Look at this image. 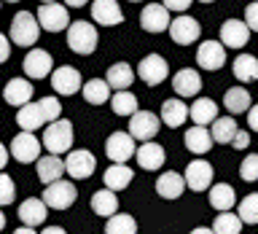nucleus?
<instances>
[{"mask_svg":"<svg viewBox=\"0 0 258 234\" xmlns=\"http://www.w3.org/2000/svg\"><path fill=\"white\" fill-rule=\"evenodd\" d=\"M97 43H100V32H97V27L92 22L78 19V22L68 24V46L73 54L89 56V54H94Z\"/></svg>","mask_w":258,"mask_h":234,"instance_id":"f257e3e1","label":"nucleus"},{"mask_svg":"<svg viewBox=\"0 0 258 234\" xmlns=\"http://www.w3.org/2000/svg\"><path fill=\"white\" fill-rule=\"evenodd\" d=\"M73 140H76V129L68 119H56L51 124H46V135H43V143L48 153H54V156H62V153L70 151Z\"/></svg>","mask_w":258,"mask_h":234,"instance_id":"f03ea898","label":"nucleus"},{"mask_svg":"<svg viewBox=\"0 0 258 234\" xmlns=\"http://www.w3.org/2000/svg\"><path fill=\"white\" fill-rule=\"evenodd\" d=\"M11 43L16 46H35L38 43V38H40V24L35 19V14H30V11H19L14 16V22H11Z\"/></svg>","mask_w":258,"mask_h":234,"instance_id":"7ed1b4c3","label":"nucleus"},{"mask_svg":"<svg viewBox=\"0 0 258 234\" xmlns=\"http://www.w3.org/2000/svg\"><path fill=\"white\" fill-rule=\"evenodd\" d=\"M43 205L46 207H51V210H68L76 205V199H78V189L73 183L68 181H54V183H48L46 186V191H43Z\"/></svg>","mask_w":258,"mask_h":234,"instance_id":"20e7f679","label":"nucleus"},{"mask_svg":"<svg viewBox=\"0 0 258 234\" xmlns=\"http://www.w3.org/2000/svg\"><path fill=\"white\" fill-rule=\"evenodd\" d=\"M167 30H169L172 43H177V46H191V43H197V38L202 35V24L188 14H177L175 19H169Z\"/></svg>","mask_w":258,"mask_h":234,"instance_id":"39448f33","label":"nucleus"},{"mask_svg":"<svg viewBox=\"0 0 258 234\" xmlns=\"http://www.w3.org/2000/svg\"><path fill=\"white\" fill-rule=\"evenodd\" d=\"M35 19L40 24V30L62 32V30H68V24H70V11H68V6H62V3H40Z\"/></svg>","mask_w":258,"mask_h":234,"instance_id":"423d86ee","label":"nucleus"},{"mask_svg":"<svg viewBox=\"0 0 258 234\" xmlns=\"http://www.w3.org/2000/svg\"><path fill=\"white\" fill-rule=\"evenodd\" d=\"M161 127L159 116L153 110H135L132 116H129V135H132V140H153Z\"/></svg>","mask_w":258,"mask_h":234,"instance_id":"0eeeda50","label":"nucleus"},{"mask_svg":"<svg viewBox=\"0 0 258 234\" xmlns=\"http://www.w3.org/2000/svg\"><path fill=\"white\" fill-rule=\"evenodd\" d=\"M137 76L143 78L145 86H159L161 81L169 76V65L161 54H148L140 60V65H137Z\"/></svg>","mask_w":258,"mask_h":234,"instance_id":"6e6552de","label":"nucleus"},{"mask_svg":"<svg viewBox=\"0 0 258 234\" xmlns=\"http://www.w3.org/2000/svg\"><path fill=\"white\" fill-rule=\"evenodd\" d=\"M22 70H24V76L40 81V78L51 76V70H54V56L48 54L46 48H32V51L24 54Z\"/></svg>","mask_w":258,"mask_h":234,"instance_id":"1a4fd4ad","label":"nucleus"},{"mask_svg":"<svg viewBox=\"0 0 258 234\" xmlns=\"http://www.w3.org/2000/svg\"><path fill=\"white\" fill-rule=\"evenodd\" d=\"M8 153H11L16 161H22V164H35V159L40 156V140L32 132H19L11 140Z\"/></svg>","mask_w":258,"mask_h":234,"instance_id":"9d476101","label":"nucleus"},{"mask_svg":"<svg viewBox=\"0 0 258 234\" xmlns=\"http://www.w3.org/2000/svg\"><path fill=\"white\" fill-rule=\"evenodd\" d=\"M81 73L78 68H70V65H59V68H54L51 70V89L56 94H62V97H70V94H76L81 92Z\"/></svg>","mask_w":258,"mask_h":234,"instance_id":"9b49d317","label":"nucleus"},{"mask_svg":"<svg viewBox=\"0 0 258 234\" xmlns=\"http://www.w3.org/2000/svg\"><path fill=\"white\" fill-rule=\"evenodd\" d=\"M183 181H185V189H191V191H207L213 186V164L202 161V159L188 161V167L183 172Z\"/></svg>","mask_w":258,"mask_h":234,"instance_id":"f8f14e48","label":"nucleus"},{"mask_svg":"<svg viewBox=\"0 0 258 234\" xmlns=\"http://www.w3.org/2000/svg\"><path fill=\"white\" fill-rule=\"evenodd\" d=\"M135 140L129 132H110V137L105 140V153H108V159L113 164H124V161L132 159L135 153Z\"/></svg>","mask_w":258,"mask_h":234,"instance_id":"ddd939ff","label":"nucleus"},{"mask_svg":"<svg viewBox=\"0 0 258 234\" xmlns=\"http://www.w3.org/2000/svg\"><path fill=\"white\" fill-rule=\"evenodd\" d=\"M62 161H64V172L70 178H76V181L92 178V172L97 169V159L89 151H70L68 159H62Z\"/></svg>","mask_w":258,"mask_h":234,"instance_id":"4468645a","label":"nucleus"},{"mask_svg":"<svg viewBox=\"0 0 258 234\" xmlns=\"http://www.w3.org/2000/svg\"><path fill=\"white\" fill-rule=\"evenodd\" d=\"M92 19L102 27H116L124 22V11H121L118 0H92Z\"/></svg>","mask_w":258,"mask_h":234,"instance_id":"2eb2a0df","label":"nucleus"},{"mask_svg":"<svg viewBox=\"0 0 258 234\" xmlns=\"http://www.w3.org/2000/svg\"><path fill=\"white\" fill-rule=\"evenodd\" d=\"M197 62L202 70H221L226 65V48L218 40H202L197 48Z\"/></svg>","mask_w":258,"mask_h":234,"instance_id":"dca6fc26","label":"nucleus"},{"mask_svg":"<svg viewBox=\"0 0 258 234\" xmlns=\"http://www.w3.org/2000/svg\"><path fill=\"white\" fill-rule=\"evenodd\" d=\"M250 40V30L242 19H226L221 24V46L223 48H242Z\"/></svg>","mask_w":258,"mask_h":234,"instance_id":"f3484780","label":"nucleus"},{"mask_svg":"<svg viewBox=\"0 0 258 234\" xmlns=\"http://www.w3.org/2000/svg\"><path fill=\"white\" fill-rule=\"evenodd\" d=\"M140 27L145 30V32H164L167 27H169V11L161 3H148L140 11Z\"/></svg>","mask_w":258,"mask_h":234,"instance_id":"a211bd4d","label":"nucleus"},{"mask_svg":"<svg viewBox=\"0 0 258 234\" xmlns=\"http://www.w3.org/2000/svg\"><path fill=\"white\" fill-rule=\"evenodd\" d=\"M16 215H19V221L22 226H40V223H46V215H48V207L43 205V199L40 197H30V199H24L19 207H16Z\"/></svg>","mask_w":258,"mask_h":234,"instance_id":"6ab92c4d","label":"nucleus"},{"mask_svg":"<svg viewBox=\"0 0 258 234\" xmlns=\"http://www.w3.org/2000/svg\"><path fill=\"white\" fill-rule=\"evenodd\" d=\"M135 159H137V164H140L143 169H161L164 167V161H167V153L164 148H161L159 143H153V140H145L140 148H135Z\"/></svg>","mask_w":258,"mask_h":234,"instance_id":"aec40b11","label":"nucleus"},{"mask_svg":"<svg viewBox=\"0 0 258 234\" xmlns=\"http://www.w3.org/2000/svg\"><path fill=\"white\" fill-rule=\"evenodd\" d=\"M3 97L8 105H14V108H22V105L32 102V97H35V89L27 78H11L3 89Z\"/></svg>","mask_w":258,"mask_h":234,"instance_id":"412c9836","label":"nucleus"},{"mask_svg":"<svg viewBox=\"0 0 258 234\" xmlns=\"http://www.w3.org/2000/svg\"><path fill=\"white\" fill-rule=\"evenodd\" d=\"M172 89H175L177 97H197L202 92V76L194 68H183V70L175 73Z\"/></svg>","mask_w":258,"mask_h":234,"instance_id":"4be33fe9","label":"nucleus"},{"mask_svg":"<svg viewBox=\"0 0 258 234\" xmlns=\"http://www.w3.org/2000/svg\"><path fill=\"white\" fill-rule=\"evenodd\" d=\"M35 172H38V181L40 183H54L64 175V161L54 153H46V156H38L35 159Z\"/></svg>","mask_w":258,"mask_h":234,"instance_id":"5701e85b","label":"nucleus"},{"mask_svg":"<svg viewBox=\"0 0 258 234\" xmlns=\"http://www.w3.org/2000/svg\"><path fill=\"white\" fill-rule=\"evenodd\" d=\"M159 121L161 124H167V127H183L185 121H188V105H185L183 100H167L164 105H161V113H159Z\"/></svg>","mask_w":258,"mask_h":234,"instance_id":"b1692460","label":"nucleus"},{"mask_svg":"<svg viewBox=\"0 0 258 234\" xmlns=\"http://www.w3.org/2000/svg\"><path fill=\"white\" fill-rule=\"evenodd\" d=\"M132 81H135V70H132V65H126V62H113L108 68V73H105V84L110 89H116V92L129 89Z\"/></svg>","mask_w":258,"mask_h":234,"instance_id":"393cba45","label":"nucleus"},{"mask_svg":"<svg viewBox=\"0 0 258 234\" xmlns=\"http://www.w3.org/2000/svg\"><path fill=\"white\" fill-rule=\"evenodd\" d=\"M185 191V181L180 172H161L159 181H156V194L161 199H177L180 194Z\"/></svg>","mask_w":258,"mask_h":234,"instance_id":"a878e982","label":"nucleus"},{"mask_svg":"<svg viewBox=\"0 0 258 234\" xmlns=\"http://www.w3.org/2000/svg\"><path fill=\"white\" fill-rule=\"evenodd\" d=\"M188 119H191L197 127L213 124V121L218 119V105H215L213 100H207V97H197V100H194V105L188 108Z\"/></svg>","mask_w":258,"mask_h":234,"instance_id":"bb28decb","label":"nucleus"},{"mask_svg":"<svg viewBox=\"0 0 258 234\" xmlns=\"http://www.w3.org/2000/svg\"><path fill=\"white\" fill-rule=\"evenodd\" d=\"M183 140H185V148H188L194 156H202V153H207V151L215 145L213 137H210V129H207V127H197V124H194L188 132H185Z\"/></svg>","mask_w":258,"mask_h":234,"instance_id":"cd10ccee","label":"nucleus"},{"mask_svg":"<svg viewBox=\"0 0 258 234\" xmlns=\"http://www.w3.org/2000/svg\"><path fill=\"white\" fill-rule=\"evenodd\" d=\"M16 124H19L22 132H35V129L46 127V119H43V113H40L38 102L22 105V108L16 110Z\"/></svg>","mask_w":258,"mask_h":234,"instance_id":"c85d7f7f","label":"nucleus"},{"mask_svg":"<svg viewBox=\"0 0 258 234\" xmlns=\"http://www.w3.org/2000/svg\"><path fill=\"white\" fill-rule=\"evenodd\" d=\"M132 181H135V172L126 164H110L102 175L105 189H110V191H124Z\"/></svg>","mask_w":258,"mask_h":234,"instance_id":"c756f323","label":"nucleus"},{"mask_svg":"<svg viewBox=\"0 0 258 234\" xmlns=\"http://www.w3.org/2000/svg\"><path fill=\"white\" fill-rule=\"evenodd\" d=\"M210 205L215 207V213H223V210H231L237 205V194L229 183H213L210 186Z\"/></svg>","mask_w":258,"mask_h":234,"instance_id":"7c9ffc66","label":"nucleus"},{"mask_svg":"<svg viewBox=\"0 0 258 234\" xmlns=\"http://www.w3.org/2000/svg\"><path fill=\"white\" fill-rule=\"evenodd\" d=\"M92 210H94L97 215H102V218H110L113 213H118V197H116V191H110V189L94 191L92 194Z\"/></svg>","mask_w":258,"mask_h":234,"instance_id":"2f4dec72","label":"nucleus"},{"mask_svg":"<svg viewBox=\"0 0 258 234\" xmlns=\"http://www.w3.org/2000/svg\"><path fill=\"white\" fill-rule=\"evenodd\" d=\"M231 70H234V78L237 81H242V84H253V81L258 78V60L253 54H239L237 60H234Z\"/></svg>","mask_w":258,"mask_h":234,"instance_id":"473e14b6","label":"nucleus"},{"mask_svg":"<svg viewBox=\"0 0 258 234\" xmlns=\"http://www.w3.org/2000/svg\"><path fill=\"white\" fill-rule=\"evenodd\" d=\"M81 94H84V100L89 105H105L110 100V86L102 78H92L86 84H81Z\"/></svg>","mask_w":258,"mask_h":234,"instance_id":"72a5a7b5","label":"nucleus"},{"mask_svg":"<svg viewBox=\"0 0 258 234\" xmlns=\"http://www.w3.org/2000/svg\"><path fill=\"white\" fill-rule=\"evenodd\" d=\"M223 105H226V110H229V113H245L250 105H253V97H250L247 89L231 86L229 92L223 94Z\"/></svg>","mask_w":258,"mask_h":234,"instance_id":"f704fd0d","label":"nucleus"},{"mask_svg":"<svg viewBox=\"0 0 258 234\" xmlns=\"http://www.w3.org/2000/svg\"><path fill=\"white\" fill-rule=\"evenodd\" d=\"M237 135V121L229 119V116H218L213 121V129H210V137H213V143L218 145H229L231 137Z\"/></svg>","mask_w":258,"mask_h":234,"instance_id":"c9c22d12","label":"nucleus"},{"mask_svg":"<svg viewBox=\"0 0 258 234\" xmlns=\"http://www.w3.org/2000/svg\"><path fill=\"white\" fill-rule=\"evenodd\" d=\"M110 108L116 116H132L135 110H140L137 108V97L129 92V89H121V92L110 94Z\"/></svg>","mask_w":258,"mask_h":234,"instance_id":"e433bc0d","label":"nucleus"},{"mask_svg":"<svg viewBox=\"0 0 258 234\" xmlns=\"http://www.w3.org/2000/svg\"><path fill=\"white\" fill-rule=\"evenodd\" d=\"M105 234H137V221L126 213H113L105 223Z\"/></svg>","mask_w":258,"mask_h":234,"instance_id":"4c0bfd02","label":"nucleus"},{"mask_svg":"<svg viewBox=\"0 0 258 234\" xmlns=\"http://www.w3.org/2000/svg\"><path fill=\"white\" fill-rule=\"evenodd\" d=\"M242 231V221L237 218V213L231 210H223V213L215 215L213 221V234H239Z\"/></svg>","mask_w":258,"mask_h":234,"instance_id":"58836bf2","label":"nucleus"},{"mask_svg":"<svg viewBox=\"0 0 258 234\" xmlns=\"http://www.w3.org/2000/svg\"><path fill=\"white\" fill-rule=\"evenodd\" d=\"M237 218L242 223H255L258 221V194H247V197L239 202Z\"/></svg>","mask_w":258,"mask_h":234,"instance_id":"ea45409f","label":"nucleus"},{"mask_svg":"<svg viewBox=\"0 0 258 234\" xmlns=\"http://www.w3.org/2000/svg\"><path fill=\"white\" fill-rule=\"evenodd\" d=\"M38 108H40V113H43L46 124H51V121H56L62 116V105H59L56 97H43V100H38Z\"/></svg>","mask_w":258,"mask_h":234,"instance_id":"a19ab883","label":"nucleus"},{"mask_svg":"<svg viewBox=\"0 0 258 234\" xmlns=\"http://www.w3.org/2000/svg\"><path fill=\"white\" fill-rule=\"evenodd\" d=\"M16 199V183L11 175L0 172V210H3L6 205H11V202Z\"/></svg>","mask_w":258,"mask_h":234,"instance_id":"79ce46f5","label":"nucleus"},{"mask_svg":"<svg viewBox=\"0 0 258 234\" xmlns=\"http://www.w3.org/2000/svg\"><path fill=\"white\" fill-rule=\"evenodd\" d=\"M239 178H242V181H247V183H253L255 178H258V156H255V153H250V156L242 161Z\"/></svg>","mask_w":258,"mask_h":234,"instance_id":"37998d69","label":"nucleus"},{"mask_svg":"<svg viewBox=\"0 0 258 234\" xmlns=\"http://www.w3.org/2000/svg\"><path fill=\"white\" fill-rule=\"evenodd\" d=\"M242 22L247 24L250 32L258 30V3H247V8H245V19H242Z\"/></svg>","mask_w":258,"mask_h":234,"instance_id":"c03bdc74","label":"nucleus"},{"mask_svg":"<svg viewBox=\"0 0 258 234\" xmlns=\"http://www.w3.org/2000/svg\"><path fill=\"white\" fill-rule=\"evenodd\" d=\"M161 6H164L167 11L183 14V11H188V8H191V0H161Z\"/></svg>","mask_w":258,"mask_h":234,"instance_id":"a18cd8bd","label":"nucleus"},{"mask_svg":"<svg viewBox=\"0 0 258 234\" xmlns=\"http://www.w3.org/2000/svg\"><path fill=\"white\" fill-rule=\"evenodd\" d=\"M229 145H234V148H247V145H250V132H242V129H237V135H234L231 137V143Z\"/></svg>","mask_w":258,"mask_h":234,"instance_id":"49530a36","label":"nucleus"},{"mask_svg":"<svg viewBox=\"0 0 258 234\" xmlns=\"http://www.w3.org/2000/svg\"><path fill=\"white\" fill-rule=\"evenodd\" d=\"M8 56H11V40H8L3 32H0V65L8 62Z\"/></svg>","mask_w":258,"mask_h":234,"instance_id":"de8ad7c7","label":"nucleus"},{"mask_svg":"<svg viewBox=\"0 0 258 234\" xmlns=\"http://www.w3.org/2000/svg\"><path fill=\"white\" fill-rule=\"evenodd\" d=\"M245 113H247V124H250V132H255V129H258V108H255V105H250V108H247Z\"/></svg>","mask_w":258,"mask_h":234,"instance_id":"09e8293b","label":"nucleus"},{"mask_svg":"<svg viewBox=\"0 0 258 234\" xmlns=\"http://www.w3.org/2000/svg\"><path fill=\"white\" fill-rule=\"evenodd\" d=\"M8 156H11V153H8V148H6L3 143H0V172L6 169V164H8Z\"/></svg>","mask_w":258,"mask_h":234,"instance_id":"8fccbe9b","label":"nucleus"},{"mask_svg":"<svg viewBox=\"0 0 258 234\" xmlns=\"http://www.w3.org/2000/svg\"><path fill=\"white\" fill-rule=\"evenodd\" d=\"M40 234H68V231H64L62 226H46V229L40 231Z\"/></svg>","mask_w":258,"mask_h":234,"instance_id":"3c124183","label":"nucleus"},{"mask_svg":"<svg viewBox=\"0 0 258 234\" xmlns=\"http://www.w3.org/2000/svg\"><path fill=\"white\" fill-rule=\"evenodd\" d=\"M86 3H89V0H64V6H70V8H81Z\"/></svg>","mask_w":258,"mask_h":234,"instance_id":"603ef678","label":"nucleus"},{"mask_svg":"<svg viewBox=\"0 0 258 234\" xmlns=\"http://www.w3.org/2000/svg\"><path fill=\"white\" fill-rule=\"evenodd\" d=\"M14 234H38V231L32 229V226H19V229H16Z\"/></svg>","mask_w":258,"mask_h":234,"instance_id":"864d4df0","label":"nucleus"},{"mask_svg":"<svg viewBox=\"0 0 258 234\" xmlns=\"http://www.w3.org/2000/svg\"><path fill=\"white\" fill-rule=\"evenodd\" d=\"M191 234H213V229H205V226H199V229H194Z\"/></svg>","mask_w":258,"mask_h":234,"instance_id":"5fc2aeb1","label":"nucleus"},{"mask_svg":"<svg viewBox=\"0 0 258 234\" xmlns=\"http://www.w3.org/2000/svg\"><path fill=\"white\" fill-rule=\"evenodd\" d=\"M3 226H6V213L0 210V231H3Z\"/></svg>","mask_w":258,"mask_h":234,"instance_id":"6e6d98bb","label":"nucleus"},{"mask_svg":"<svg viewBox=\"0 0 258 234\" xmlns=\"http://www.w3.org/2000/svg\"><path fill=\"white\" fill-rule=\"evenodd\" d=\"M40 3H56V0H40Z\"/></svg>","mask_w":258,"mask_h":234,"instance_id":"4d7b16f0","label":"nucleus"},{"mask_svg":"<svg viewBox=\"0 0 258 234\" xmlns=\"http://www.w3.org/2000/svg\"><path fill=\"white\" fill-rule=\"evenodd\" d=\"M199 3H215V0H199Z\"/></svg>","mask_w":258,"mask_h":234,"instance_id":"13d9d810","label":"nucleus"},{"mask_svg":"<svg viewBox=\"0 0 258 234\" xmlns=\"http://www.w3.org/2000/svg\"><path fill=\"white\" fill-rule=\"evenodd\" d=\"M3 3H19V0H3Z\"/></svg>","mask_w":258,"mask_h":234,"instance_id":"bf43d9fd","label":"nucleus"},{"mask_svg":"<svg viewBox=\"0 0 258 234\" xmlns=\"http://www.w3.org/2000/svg\"><path fill=\"white\" fill-rule=\"evenodd\" d=\"M129 3H140V0H129Z\"/></svg>","mask_w":258,"mask_h":234,"instance_id":"052dcab7","label":"nucleus"}]
</instances>
